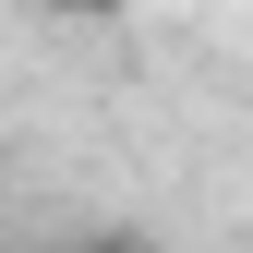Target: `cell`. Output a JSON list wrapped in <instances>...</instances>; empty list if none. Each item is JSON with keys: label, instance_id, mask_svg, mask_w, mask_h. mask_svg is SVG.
Listing matches in <instances>:
<instances>
[{"label": "cell", "instance_id": "6da1fadb", "mask_svg": "<svg viewBox=\"0 0 253 253\" xmlns=\"http://www.w3.org/2000/svg\"><path fill=\"white\" fill-rule=\"evenodd\" d=\"M84 253H145V241H84Z\"/></svg>", "mask_w": 253, "mask_h": 253}]
</instances>
